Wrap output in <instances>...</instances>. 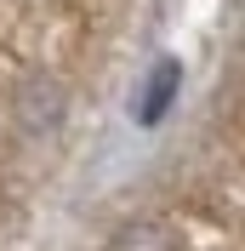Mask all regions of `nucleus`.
Returning <instances> with one entry per match:
<instances>
[{"instance_id":"nucleus-1","label":"nucleus","mask_w":245,"mask_h":251,"mask_svg":"<svg viewBox=\"0 0 245 251\" xmlns=\"http://www.w3.org/2000/svg\"><path fill=\"white\" fill-rule=\"evenodd\" d=\"M177 92H183V63H177V57H160L148 69V80H143V92H137V120L143 126L166 120V109H171Z\"/></svg>"},{"instance_id":"nucleus-2","label":"nucleus","mask_w":245,"mask_h":251,"mask_svg":"<svg viewBox=\"0 0 245 251\" xmlns=\"http://www.w3.org/2000/svg\"><path fill=\"white\" fill-rule=\"evenodd\" d=\"M108 251H177V240H171L166 223H131V228L114 234V246H108Z\"/></svg>"}]
</instances>
